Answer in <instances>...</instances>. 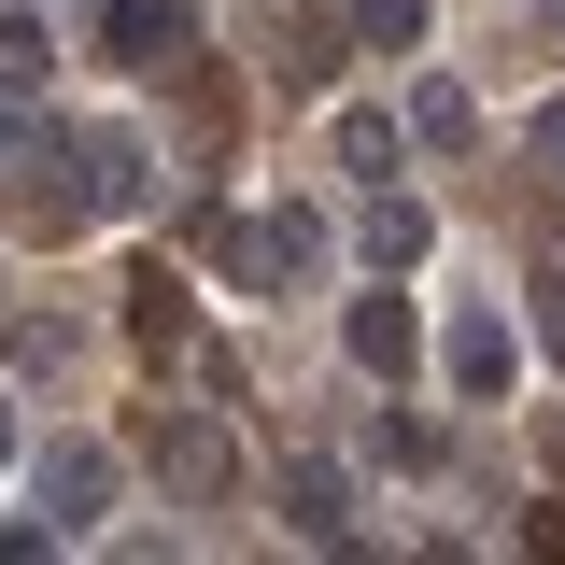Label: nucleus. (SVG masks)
<instances>
[{
  "mask_svg": "<svg viewBox=\"0 0 565 565\" xmlns=\"http://www.w3.org/2000/svg\"><path fill=\"white\" fill-rule=\"evenodd\" d=\"M340 353L367 367V382H411V367H424V326H411V297H353V311H340Z\"/></svg>",
  "mask_w": 565,
  "mask_h": 565,
  "instance_id": "obj_8",
  "label": "nucleus"
},
{
  "mask_svg": "<svg viewBox=\"0 0 565 565\" xmlns=\"http://www.w3.org/2000/svg\"><path fill=\"white\" fill-rule=\"evenodd\" d=\"M29 494H43L57 537H85V523L114 509V438H43V452H29Z\"/></svg>",
  "mask_w": 565,
  "mask_h": 565,
  "instance_id": "obj_4",
  "label": "nucleus"
},
{
  "mask_svg": "<svg viewBox=\"0 0 565 565\" xmlns=\"http://www.w3.org/2000/svg\"><path fill=\"white\" fill-rule=\"evenodd\" d=\"M282 537H311V552H353V481L326 452H297L282 467Z\"/></svg>",
  "mask_w": 565,
  "mask_h": 565,
  "instance_id": "obj_7",
  "label": "nucleus"
},
{
  "mask_svg": "<svg viewBox=\"0 0 565 565\" xmlns=\"http://www.w3.org/2000/svg\"><path fill=\"white\" fill-rule=\"evenodd\" d=\"M537 326H552V353H565V269H552V282H537Z\"/></svg>",
  "mask_w": 565,
  "mask_h": 565,
  "instance_id": "obj_20",
  "label": "nucleus"
},
{
  "mask_svg": "<svg viewBox=\"0 0 565 565\" xmlns=\"http://www.w3.org/2000/svg\"><path fill=\"white\" fill-rule=\"evenodd\" d=\"M523 156H537V184H565V99H537V128H523Z\"/></svg>",
  "mask_w": 565,
  "mask_h": 565,
  "instance_id": "obj_17",
  "label": "nucleus"
},
{
  "mask_svg": "<svg viewBox=\"0 0 565 565\" xmlns=\"http://www.w3.org/2000/svg\"><path fill=\"white\" fill-rule=\"evenodd\" d=\"M212 255L255 297H297V282H326V212H241V226H212Z\"/></svg>",
  "mask_w": 565,
  "mask_h": 565,
  "instance_id": "obj_2",
  "label": "nucleus"
},
{
  "mask_svg": "<svg viewBox=\"0 0 565 565\" xmlns=\"http://www.w3.org/2000/svg\"><path fill=\"white\" fill-rule=\"evenodd\" d=\"M0 99H14V114H29V99H43V29H29V14H14V29H0Z\"/></svg>",
  "mask_w": 565,
  "mask_h": 565,
  "instance_id": "obj_16",
  "label": "nucleus"
},
{
  "mask_svg": "<svg viewBox=\"0 0 565 565\" xmlns=\"http://www.w3.org/2000/svg\"><path fill=\"white\" fill-rule=\"evenodd\" d=\"M509 367H523L509 297H467V311H452V396H509Z\"/></svg>",
  "mask_w": 565,
  "mask_h": 565,
  "instance_id": "obj_9",
  "label": "nucleus"
},
{
  "mask_svg": "<svg viewBox=\"0 0 565 565\" xmlns=\"http://www.w3.org/2000/svg\"><path fill=\"white\" fill-rule=\"evenodd\" d=\"M411 141L424 156H467V141H481V99H467V85H411Z\"/></svg>",
  "mask_w": 565,
  "mask_h": 565,
  "instance_id": "obj_12",
  "label": "nucleus"
},
{
  "mask_svg": "<svg viewBox=\"0 0 565 565\" xmlns=\"http://www.w3.org/2000/svg\"><path fill=\"white\" fill-rule=\"evenodd\" d=\"M128 340L156 353V367H170V353H199V297H184L170 269H141V282H128Z\"/></svg>",
  "mask_w": 565,
  "mask_h": 565,
  "instance_id": "obj_11",
  "label": "nucleus"
},
{
  "mask_svg": "<svg viewBox=\"0 0 565 565\" xmlns=\"http://www.w3.org/2000/svg\"><path fill=\"white\" fill-rule=\"evenodd\" d=\"M99 57H128V71H199V0H99Z\"/></svg>",
  "mask_w": 565,
  "mask_h": 565,
  "instance_id": "obj_5",
  "label": "nucleus"
},
{
  "mask_svg": "<svg viewBox=\"0 0 565 565\" xmlns=\"http://www.w3.org/2000/svg\"><path fill=\"white\" fill-rule=\"evenodd\" d=\"M523 552H552V565H565V494L537 509V523H523Z\"/></svg>",
  "mask_w": 565,
  "mask_h": 565,
  "instance_id": "obj_18",
  "label": "nucleus"
},
{
  "mask_svg": "<svg viewBox=\"0 0 565 565\" xmlns=\"http://www.w3.org/2000/svg\"><path fill=\"white\" fill-rule=\"evenodd\" d=\"M424 14H438V0H353V43H382V57H411V43H424Z\"/></svg>",
  "mask_w": 565,
  "mask_h": 565,
  "instance_id": "obj_15",
  "label": "nucleus"
},
{
  "mask_svg": "<svg viewBox=\"0 0 565 565\" xmlns=\"http://www.w3.org/2000/svg\"><path fill=\"white\" fill-rule=\"evenodd\" d=\"M340 29H353V14H340ZM340 29H326V14H297V29H282V99H311V85L340 71Z\"/></svg>",
  "mask_w": 565,
  "mask_h": 565,
  "instance_id": "obj_14",
  "label": "nucleus"
},
{
  "mask_svg": "<svg viewBox=\"0 0 565 565\" xmlns=\"http://www.w3.org/2000/svg\"><path fill=\"white\" fill-rule=\"evenodd\" d=\"M537 467H552V481H565V411H537Z\"/></svg>",
  "mask_w": 565,
  "mask_h": 565,
  "instance_id": "obj_19",
  "label": "nucleus"
},
{
  "mask_svg": "<svg viewBox=\"0 0 565 565\" xmlns=\"http://www.w3.org/2000/svg\"><path fill=\"white\" fill-rule=\"evenodd\" d=\"M71 170H85L99 212H141V199H156V141H141V128H71Z\"/></svg>",
  "mask_w": 565,
  "mask_h": 565,
  "instance_id": "obj_6",
  "label": "nucleus"
},
{
  "mask_svg": "<svg viewBox=\"0 0 565 565\" xmlns=\"http://www.w3.org/2000/svg\"><path fill=\"white\" fill-rule=\"evenodd\" d=\"M326 141H340V170H353V184H396V114H367V99H353Z\"/></svg>",
  "mask_w": 565,
  "mask_h": 565,
  "instance_id": "obj_13",
  "label": "nucleus"
},
{
  "mask_svg": "<svg viewBox=\"0 0 565 565\" xmlns=\"http://www.w3.org/2000/svg\"><path fill=\"white\" fill-rule=\"evenodd\" d=\"M353 241H367V269H424V255H438V212H424V199H396V184H382V199L353 212Z\"/></svg>",
  "mask_w": 565,
  "mask_h": 565,
  "instance_id": "obj_10",
  "label": "nucleus"
},
{
  "mask_svg": "<svg viewBox=\"0 0 565 565\" xmlns=\"http://www.w3.org/2000/svg\"><path fill=\"white\" fill-rule=\"evenodd\" d=\"M141 467H156L170 494H199V509H212V494H241V452H226V424H212V411H141Z\"/></svg>",
  "mask_w": 565,
  "mask_h": 565,
  "instance_id": "obj_3",
  "label": "nucleus"
},
{
  "mask_svg": "<svg viewBox=\"0 0 565 565\" xmlns=\"http://www.w3.org/2000/svg\"><path fill=\"white\" fill-rule=\"evenodd\" d=\"M0 212H14L29 241H71V226H99L85 170H71V128H29V141H0Z\"/></svg>",
  "mask_w": 565,
  "mask_h": 565,
  "instance_id": "obj_1",
  "label": "nucleus"
},
{
  "mask_svg": "<svg viewBox=\"0 0 565 565\" xmlns=\"http://www.w3.org/2000/svg\"><path fill=\"white\" fill-rule=\"evenodd\" d=\"M0 481H14V396H0Z\"/></svg>",
  "mask_w": 565,
  "mask_h": 565,
  "instance_id": "obj_21",
  "label": "nucleus"
}]
</instances>
